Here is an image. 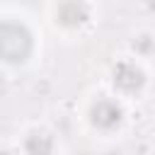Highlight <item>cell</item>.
<instances>
[{"label":"cell","instance_id":"cell-5","mask_svg":"<svg viewBox=\"0 0 155 155\" xmlns=\"http://www.w3.org/2000/svg\"><path fill=\"white\" fill-rule=\"evenodd\" d=\"M24 150H27V155H51L53 138L46 131H31L24 140Z\"/></svg>","mask_w":155,"mask_h":155},{"label":"cell","instance_id":"cell-7","mask_svg":"<svg viewBox=\"0 0 155 155\" xmlns=\"http://www.w3.org/2000/svg\"><path fill=\"white\" fill-rule=\"evenodd\" d=\"M0 155H12V153H0Z\"/></svg>","mask_w":155,"mask_h":155},{"label":"cell","instance_id":"cell-2","mask_svg":"<svg viewBox=\"0 0 155 155\" xmlns=\"http://www.w3.org/2000/svg\"><path fill=\"white\" fill-rule=\"evenodd\" d=\"M56 17L63 27L75 29V27H82L90 19V10L82 0H61V5L56 10Z\"/></svg>","mask_w":155,"mask_h":155},{"label":"cell","instance_id":"cell-6","mask_svg":"<svg viewBox=\"0 0 155 155\" xmlns=\"http://www.w3.org/2000/svg\"><path fill=\"white\" fill-rule=\"evenodd\" d=\"M136 48H140V51H145V53H148V51H150V39H148V36H143V39L136 44Z\"/></svg>","mask_w":155,"mask_h":155},{"label":"cell","instance_id":"cell-1","mask_svg":"<svg viewBox=\"0 0 155 155\" xmlns=\"http://www.w3.org/2000/svg\"><path fill=\"white\" fill-rule=\"evenodd\" d=\"M34 48L31 31L19 22H0V58L5 63H22Z\"/></svg>","mask_w":155,"mask_h":155},{"label":"cell","instance_id":"cell-4","mask_svg":"<svg viewBox=\"0 0 155 155\" xmlns=\"http://www.w3.org/2000/svg\"><path fill=\"white\" fill-rule=\"evenodd\" d=\"M121 116H124V111H121V107L116 104V102H111V99H99L97 104H92V109H90V119H92V124L97 126V128H114L119 121H121Z\"/></svg>","mask_w":155,"mask_h":155},{"label":"cell","instance_id":"cell-3","mask_svg":"<svg viewBox=\"0 0 155 155\" xmlns=\"http://www.w3.org/2000/svg\"><path fill=\"white\" fill-rule=\"evenodd\" d=\"M114 85L119 90H124V92H136V90H140L145 85V75L136 63L124 61V63H119L114 68Z\"/></svg>","mask_w":155,"mask_h":155}]
</instances>
